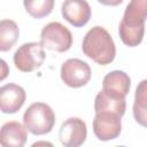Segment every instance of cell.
I'll return each mask as SVG.
<instances>
[{
	"label": "cell",
	"instance_id": "cell-11",
	"mask_svg": "<svg viewBox=\"0 0 147 147\" xmlns=\"http://www.w3.org/2000/svg\"><path fill=\"white\" fill-rule=\"evenodd\" d=\"M147 18V0H131L125 8L119 25L132 29H145Z\"/></svg>",
	"mask_w": 147,
	"mask_h": 147
},
{
	"label": "cell",
	"instance_id": "cell-16",
	"mask_svg": "<svg viewBox=\"0 0 147 147\" xmlns=\"http://www.w3.org/2000/svg\"><path fill=\"white\" fill-rule=\"evenodd\" d=\"M55 0H23L26 13L33 18L48 16L54 9Z\"/></svg>",
	"mask_w": 147,
	"mask_h": 147
},
{
	"label": "cell",
	"instance_id": "cell-10",
	"mask_svg": "<svg viewBox=\"0 0 147 147\" xmlns=\"http://www.w3.org/2000/svg\"><path fill=\"white\" fill-rule=\"evenodd\" d=\"M126 110L125 96L101 90L94 100V111H110L119 116H123Z\"/></svg>",
	"mask_w": 147,
	"mask_h": 147
},
{
	"label": "cell",
	"instance_id": "cell-15",
	"mask_svg": "<svg viewBox=\"0 0 147 147\" xmlns=\"http://www.w3.org/2000/svg\"><path fill=\"white\" fill-rule=\"evenodd\" d=\"M20 36L17 24L11 20H1L0 22V51L7 52L16 44Z\"/></svg>",
	"mask_w": 147,
	"mask_h": 147
},
{
	"label": "cell",
	"instance_id": "cell-9",
	"mask_svg": "<svg viewBox=\"0 0 147 147\" xmlns=\"http://www.w3.org/2000/svg\"><path fill=\"white\" fill-rule=\"evenodd\" d=\"M26 93L17 84H6L0 88V109L3 114H15L24 105Z\"/></svg>",
	"mask_w": 147,
	"mask_h": 147
},
{
	"label": "cell",
	"instance_id": "cell-13",
	"mask_svg": "<svg viewBox=\"0 0 147 147\" xmlns=\"http://www.w3.org/2000/svg\"><path fill=\"white\" fill-rule=\"evenodd\" d=\"M131 78L121 70H114L107 74L102 80V90L126 96L130 92Z\"/></svg>",
	"mask_w": 147,
	"mask_h": 147
},
{
	"label": "cell",
	"instance_id": "cell-6",
	"mask_svg": "<svg viewBox=\"0 0 147 147\" xmlns=\"http://www.w3.org/2000/svg\"><path fill=\"white\" fill-rule=\"evenodd\" d=\"M122 116L110 113L100 111L95 113L93 119V132L101 141L114 140L119 137L122 131Z\"/></svg>",
	"mask_w": 147,
	"mask_h": 147
},
{
	"label": "cell",
	"instance_id": "cell-18",
	"mask_svg": "<svg viewBox=\"0 0 147 147\" xmlns=\"http://www.w3.org/2000/svg\"><path fill=\"white\" fill-rule=\"evenodd\" d=\"M38 145H52V144H49V142H36L32 146H38Z\"/></svg>",
	"mask_w": 147,
	"mask_h": 147
},
{
	"label": "cell",
	"instance_id": "cell-7",
	"mask_svg": "<svg viewBox=\"0 0 147 147\" xmlns=\"http://www.w3.org/2000/svg\"><path fill=\"white\" fill-rule=\"evenodd\" d=\"M87 137L86 123L79 117H69L60 127L59 138L65 147H78L83 145Z\"/></svg>",
	"mask_w": 147,
	"mask_h": 147
},
{
	"label": "cell",
	"instance_id": "cell-5",
	"mask_svg": "<svg viewBox=\"0 0 147 147\" xmlns=\"http://www.w3.org/2000/svg\"><path fill=\"white\" fill-rule=\"evenodd\" d=\"M60 76L62 82L72 88L85 86L92 76L90 65L79 59H68L61 65Z\"/></svg>",
	"mask_w": 147,
	"mask_h": 147
},
{
	"label": "cell",
	"instance_id": "cell-2",
	"mask_svg": "<svg viewBox=\"0 0 147 147\" xmlns=\"http://www.w3.org/2000/svg\"><path fill=\"white\" fill-rule=\"evenodd\" d=\"M23 124L34 136H44L52 131L55 124L53 109L44 102H34L28 107L23 115Z\"/></svg>",
	"mask_w": 147,
	"mask_h": 147
},
{
	"label": "cell",
	"instance_id": "cell-1",
	"mask_svg": "<svg viewBox=\"0 0 147 147\" xmlns=\"http://www.w3.org/2000/svg\"><path fill=\"white\" fill-rule=\"evenodd\" d=\"M83 53L96 64L107 65L115 60L116 46L110 33L102 26L90 29L82 42Z\"/></svg>",
	"mask_w": 147,
	"mask_h": 147
},
{
	"label": "cell",
	"instance_id": "cell-8",
	"mask_svg": "<svg viewBox=\"0 0 147 147\" xmlns=\"http://www.w3.org/2000/svg\"><path fill=\"white\" fill-rule=\"evenodd\" d=\"M61 13L63 18L75 28L86 25L92 15L91 7L86 0H64Z\"/></svg>",
	"mask_w": 147,
	"mask_h": 147
},
{
	"label": "cell",
	"instance_id": "cell-14",
	"mask_svg": "<svg viewBox=\"0 0 147 147\" xmlns=\"http://www.w3.org/2000/svg\"><path fill=\"white\" fill-rule=\"evenodd\" d=\"M132 109L136 122L139 125L147 127V79H144L138 84Z\"/></svg>",
	"mask_w": 147,
	"mask_h": 147
},
{
	"label": "cell",
	"instance_id": "cell-3",
	"mask_svg": "<svg viewBox=\"0 0 147 147\" xmlns=\"http://www.w3.org/2000/svg\"><path fill=\"white\" fill-rule=\"evenodd\" d=\"M40 42L44 48L63 53L72 46V34L70 30L60 22H51L42 28Z\"/></svg>",
	"mask_w": 147,
	"mask_h": 147
},
{
	"label": "cell",
	"instance_id": "cell-12",
	"mask_svg": "<svg viewBox=\"0 0 147 147\" xmlns=\"http://www.w3.org/2000/svg\"><path fill=\"white\" fill-rule=\"evenodd\" d=\"M26 138V127L17 121L6 122L1 126L0 144L3 147H23Z\"/></svg>",
	"mask_w": 147,
	"mask_h": 147
},
{
	"label": "cell",
	"instance_id": "cell-4",
	"mask_svg": "<svg viewBox=\"0 0 147 147\" xmlns=\"http://www.w3.org/2000/svg\"><path fill=\"white\" fill-rule=\"evenodd\" d=\"M46 54L41 42H25L21 45L13 56L15 67L22 72H32L39 69L44 61Z\"/></svg>",
	"mask_w": 147,
	"mask_h": 147
},
{
	"label": "cell",
	"instance_id": "cell-17",
	"mask_svg": "<svg viewBox=\"0 0 147 147\" xmlns=\"http://www.w3.org/2000/svg\"><path fill=\"white\" fill-rule=\"evenodd\" d=\"M124 0H98V2H100L101 5H103V6H111V7L118 6Z\"/></svg>",
	"mask_w": 147,
	"mask_h": 147
}]
</instances>
